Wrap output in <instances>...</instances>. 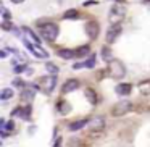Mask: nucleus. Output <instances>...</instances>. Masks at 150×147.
Returning <instances> with one entry per match:
<instances>
[{
	"mask_svg": "<svg viewBox=\"0 0 150 147\" xmlns=\"http://www.w3.org/2000/svg\"><path fill=\"white\" fill-rule=\"evenodd\" d=\"M39 33L40 36H42V39L49 40V42H53V40L57 39V36H58V26H57L55 23H44L39 26Z\"/></svg>",
	"mask_w": 150,
	"mask_h": 147,
	"instance_id": "nucleus-1",
	"label": "nucleus"
},
{
	"mask_svg": "<svg viewBox=\"0 0 150 147\" xmlns=\"http://www.w3.org/2000/svg\"><path fill=\"white\" fill-rule=\"evenodd\" d=\"M107 73H108V76L113 78V79H121L126 75V68H124V65L120 60H110V62H108Z\"/></svg>",
	"mask_w": 150,
	"mask_h": 147,
	"instance_id": "nucleus-2",
	"label": "nucleus"
},
{
	"mask_svg": "<svg viewBox=\"0 0 150 147\" xmlns=\"http://www.w3.org/2000/svg\"><path fill=\"white\" fill-rule=\"evenodd\" d=\"M124 16H126V8H124V5L115 4L113 7L110 8V13H108V21H110L111 24L121 23V21L124 20Z\"/></svg>",
	"mask_w": 150,
	"mask_h": 147,
	"instance_id": "nucleus-3",
	"label": "nucleus"
},
{
	"mask_svg": "<svg viewBox=\"0 0 150 147\" xmlns=\"http://www.w3.org/2000/svg\"><path fill=\"white\" fill-rule=\"evenodd\" d=\"M55 86H57V78H55V75H50V76H44L42 79L39 81V87L42 89L44 92H52L53 89H55Z\"/></svg>",
	"mask_w": 150,
	"mask_h": 147,
	"instance_id": "nucleus-4",
	"label": "nucleus"
},
{
	"mask_svg": "<svg viewBox=\"0 0 150 147\" xmlns=\"http://www.w3.org/2000/svg\"><path fill=\"white\" fill-rule=\"evenodd\" d=\"M120 34H121V26H120V23L111 24V26L108 28V31H107V36H105L107 44H113L115 40L120 37Z\"/></svg>",
	"mask_w": 150,
	"mask_h": 147,
	"instance_id": "nucleus-5",
	"label": "nucleus"
},
{
	"mask_svg": "<svg viewBox=\"0 0 150 147\" xmlns=\"http://www.w3.org/2000/svg\"><path fill=\"white\" fill-rule=\"evenodd\" d=\"M105 128V120L103 116H94L92 120H89V129L92 133H102Z\"/></svg>",
	"mask_w": 150,
	"mask_h": 147,
	"instance_id": "nucleus-6",
	"label": "nucleus"
},
{
	"mask_svg": "<svg viewBox=\"0 0 150 147\" xmlns=\"http://www.w3.org/2000/svg\"><path fill=\"white\" fill-rule=\"evenodd\" d=\"M132 108V105H131V102L127 100H121L116 104V107L113 108V115L115 116H123V115H126L127 111Z\"/></svg>",
	"mask_w": 150,
	"mask_h": 147,
	"instance_id": "nucleus-7",
	"label": "nucleus"
},
{
	"mask_svg": "<svg viewBox=\"0 0 150 147\" xmlns=\"http://www.w3.org/2000/svg\"><path fill=\"white\" fill-rule=\"evenodd\" d=\"M86 33H87V36L91 37V39H97L98 33H100V28H98V24L95 23V21H89V23L86 24Z\"/></svg>",
	"mask_w": 150,
	"mask_h": 147,
	"instance_id": "nucleus-8",
	"label": "nucleus"
},
{
	"mask_svg": "<svg viewBox=\"0 0 150 147\" xmlns=\"http://www.w3.org/2000/svg\"><path fill=\"white\" fill-rule=\"evenodd\" d=\"M11 116H20L23 120H29L31 118V107H18L11 111Z\"/></svg>",
	"mask_w": 150,
	"mask_h": 147,
	"instance_id": "nucleus-9",
	"label": "nucleus"
},
{
	"mask_svg": "<svg viewBox=\"0 0 150 147\" xmlns=\"http://www.w3.org/2000/svg\"><path fill=\"white\" fill-rule=\"evenodd\" d=\"M24 45H26L28 49H29V50H31V52H33L36 57H39V58H47V57H49V53H47L44 49H40V47L33 45V44H31V42H28L26 39H24Z\"/></svg>",
	"mask_w": 150,
	"mask_h": 147,
	"instance_id": "nucleus-10",
	"label": "nucleus"
},
{
	"mask_svg": "<svg viewBox=\"0 0 150 147\" xmlns=\"http://www.w3.org/2000/svg\"><path fill=\"white\" fill-rule=\"evenodd\" d=\"M78 87H79V81H78V79H68V81L63 84L62 92L69 94V92H73V91H78Z\"/></svg>",
	"mask_w": 150,
	"mask_h": 147,
	"instance_id": "nucleus-11",
	"label": "nucleus"
},
{
	"mask_svg": "<svg viewBox=\"0 0 150 147\" xmlns=\"http://www.w3.org/2000/svg\"><path fill=\"white\" fill-rule=\"evenodd\" d=\"M0 129H2V137H7L8 133H11V131L15 129V123L13 121L2 120V123H0Z\"/></svg>",
	"mask_w": 150,
	"mask_h": 147,
	"instance_id": "nucleus-12",
	"label": "nucleus"
},
{
	"mask_svg": "<svg viewBox=\"0 0 150 147\" xmlns=\"http://www.w3.org/2000/svg\"><path fill=\"white\" fill-rule=\"evenodd\" d=\"M139 87V92L142 95H150V79H145V81H140L137 84Z\"/></svg>",
	"mask_w": 150,
	"mask_h": 147,
	"instance_id": "nucleus-13",
	"label": "nucleus"
},
{
	"mask_svg": "<svg viewBox=\"0 0 150 147\" xmlns=\"http://www.w3.org/2000/svg\"><path fill=\"white\" fill-rule=\"evenodd\" d=\"M115 91H116L118 95H129L131 91H132V86L131 84H120V86H116Z\"/></svg>",
	"mask_w": 150,
	"mask_h": 147,
	"instance_id": "nucleus-14",
	"label": "nucleus"
},
{
	"mask_svg": "<svg viewBox=\"0 0 150 147\" xmlns=\"http://www.w3.org/2000/svg\"><path fill=\"white\" fill-rule=\"evenodd\" d=\"M34 95H36V91H34V89H31V87H24L23 92H21V99H23V100H26V102H31L34 99Z\"/></svg>",
	"mask_w": 150,
	"mask_h": 147,
	"instance_id": "nucleus-15",
	"label": "nucleus"
},
{
	"mask_svg": "<svg viewBox=\"0 0 150 147\" xmlns=\"http://www.w3.org/2000/svg\"><path fill=\"white\" fill-rule=\"evenodd\" d=\"M58 55L62 57V58H65V60H71V58H74V57H76V50L62 49V50H58Z\"/></svg>",
	"mask_w": 150,
	"mask_h": 147,
	"instance_id": "nucleus-16",
	"label": "nucleus"
},
{
	"mask_svg": "<svg viewBox=\"0 0 150 147\" xmlns=\"http://www.w3.org/2000/svg\"><path fill=\"white\" fill-rule=\"evenodd\" d=\"M86 124H89V121H87V120H79V121H74V123L69 124L68 129H69V131H79L81 128H84Z\"/></svg>",
	"mask_w": 150,
	"mask_h": 147,
	"instance_id": "nucleus-17",
	"label": "nucleus"
},
{
	"mask_svg": "<svg viewBox=\"0 0 150 147\" xmlns=\"http://www.w3.org/2000/svg\"><path fill=\"white\" fill-rule=\"evenodd\" d=\"M86 97H87V100L91 102L92 105H95V104H97V94H95V91H94V89H91V87H89V89H86Z\"/></svg>",
	"mask_w": 150,
	"mask_h": 147,
	"instance_id": "nucleus-18",
	"label": "nucleus"
},
{
	"mask_svg": "<svg viewBox=\"0 0 150 147\" xmlns=\"http://www.w3.org/2000/svg\"><path fill=\"white\" fill-rule=\"evenodd\" d=\"M91 53V47H87V45H82V47H79V49H76V57H86V55H89Z\"/></svg>",
	"mask_w": 150,
	"mask_h": 147,
	"instance_id": "nucleus-19",
	"label": "nucleus"
},
{
	"mask_svg": "<svg viewBox=\"0 0 150 147\" xmlns=\"http://www.w3.org/2000/svg\"><path fill=\"white\" fill-rule=\"evenodd\" d=\"M58 111L60 113H69L71 111V105L68 102H60L58 104Z\"/></svg>",
	"mask_w": 150,
	"mask_h": 147,
	"instance_id": "nucleus-20",
	"label": "nucleus"
},
{
	"mask_svg": "<svg viewBox=\"0 0 150 147\" xmlns=\"http://www.w3.org/2000/svg\"><path fill=\"white\" fill-rule=\"evenodd\" d=\"M63 18H65V20H78V18H79V13H78L76 10H68V11H65Z\"/></svg>",
	"mask_w": 150,
	"mask_h": 147,
	"instance_id": "nucleus-21",
	"label": "nucleus"
},
{
	"mask_svg": "<svg viewBox=\"0 0 150 147\" xmlns=\"http://www.w3.org/2000/svg\"><path fill=\"white\" fill-rule=\"evenodd\" d=\"M102 58H103L105 62L113 60V57H111V50L108 49V47H103V49H102Z\"/></svg>",
	"mask_w": 150,
	"mask_h": 147,
	"instance_id": "nucleus-22",
	"label": "nucleus"
},
{
	"mask_svg": "<svg viewBox=\"0 0 150 147\" xmlns=\"http://www.w3.org/2000/svg\"><path fill=\"white\" fill-rule=\"evenodd\" d=\"M13 97V89H4L2 94H0V99L2 100H8V99Z\"/></svg>",
	"mask_w": 150,
	"mask_h": 147,
	"instance_id": "nucleus-23",
	"label": "nucleus"
},
{
	"mask_svg": "<svg viewBox=\"0 0 150 147\" xmlns=\"http://www.w3.org/2000/svg\"><path fill=\"white\" fill-rule=\"evenodd\" d=\"M24 33H26L28 36L31 37V40H33V42H36V44H40V39H39V37H37L36 34H34L33 31H31V29H28V28H24Z\"/></svg>",
	"mask_w": 150,
	"mask_h": 147,
	"instance_id": "nucleus-24",
	"label": "nucleus"
},
{
	"mask_svg": "<svg viewBox=\"0 0 150 147\" xmlns=\"http://www.w3.org/2000/svg\"><path fill=\"white\" fill-rule=\"evenodd\" d=\"M82 66H86V68H94L95 66V55H91V58L86 60V62L82 63Z\"/></svg>",
	"mask_w": 150,
	"mask_h": 147,
	"instance_id": "nucleus-25",
	"label": "nucleus"
},
{
	"mask_svg": "<svg viewBox=\"0 0 150 147\" xmlns=\"http://www.w3.org/2000/svg\"><path fill=\"white\" fill-rule=\"evenodd\" d=\"M45 70L50 73V75H57V73H58V68H57L53 63H47V65H45Z\"/></svg>",
	"mask_w": 150,
	"mask_h": 147,
	"instance_id": "nucleus-26",
	"label": "nucleus"
},
{
	"mask_svg": "<svg viewBox=\"0 0 150 147\" xmlns=\"http://www.w3.org/2000/svg\"><path fill=\"white\" fill-rule=\"evenodd\" d=\"M21 71H26V65H18V66H15V73H21Z\"/></svg>",
	"mask_w": 150,
	"mask_h": 147,
	"instance_id": "nucleus-27",
	"label": "nucleus"
},
{
	"mask_svg": "<svg viewBox=\"0 0 150 147\" xmlns=\"http://www.w3.org/2000/svg\"><path fill=\"white\" fill-rule=\"evenodd\" d=\"M2 15H4V18H5V20H8V18H10V11H8L5 7H2Z\"/></svg>",
	"mask_w": 150,
	"mask_h": 147,
	"instance_id": "nucleus-28",
	"label": "nucleus"
},
{
	"mask_svg": "<svg viewBox=\"0 0 150 147\" xmlns=\"http://www.w3.org/2000/svg\"><path fill=\"white\" fill-rule=\"evenodd\" d=\"M2 28H4V29H5V31H10V29H11V24H10V23H8V21H7V20H5V21H4V23H2Z\"/></svg>",
	"mask_w": 150,
	"mask_h": 147,
	"instance_id": "nucleus-29",
	"label": "nucleus"
},
{
	"mask_svg": "<svg viewBox=\"0 0 150 147\" xmlns=\"http://www.w3.org/2000/svg\"><path fill=\"white\" fill-rule=\"evenodd\" d=\"M0 57H2V58H5V57H7V50H2V53H0Z\"/></svg>",
	"mask_w": 150,
	"mask_h": 147,
	"instance_id": "nucleus-30",
	"label": "nucleus"
},
{
	"mask_svg": "<svg viewBox=\"0 0 150 147\" xmlns=\"http://www.w3.org/2000/svg\"><path fill=\"white\" fill-rule=\"evenodd\" d=\"M11 2H13V4H23L24 0H11Z\"/></svg>",
	"mask_w": 150,
	"mask_h": 147,
	"instance_id": "nucleus-31",
	"label": "nucleus"
},
{
	"mask_svg": "<svg viewBox=\"0 0 150 147\" xmlns=\"http://www.w3.org/2000/svg\"><path fill=\"white\" fill-rule=\"evenodd\" d=\"M144 2H150V0H144Z\"/></svg>",
	"mask_w": 150,
	"mask_h": 147,
	"instance_id": "nucleus-32",
	"label": "nucleus"
}]
</instances>
